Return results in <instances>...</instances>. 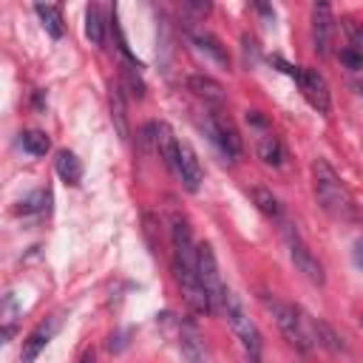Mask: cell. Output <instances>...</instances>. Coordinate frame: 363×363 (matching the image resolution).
Masks as SVG:
<instances>
[{
    "instance_id": "obj_1",
    "label": "cell",
    "mask_w": 363,
    "mask_h": 363,
    "mask_svg": "<svg viewBox=\"0 0 363 363\" xmlns=\"http://www.w3.org/2000/svg\"><path fill=\"white\" fill-rule=\"evenodd\" d=\"M312 187H315V199L318 204L332 216V218H340V221H349L357 216V207H354V199L346 187V182L337 176V170L326 162V159H315L312 162Z\"/></svg>"
},
{
    "instance_id": "obj_2",
    "label": "cell",
    "mask_w": 363,
    "mask_h": 363,
    "mask_svg": "<svg viewBox=\"0 0 363 363\" xmlns=\"http://www.w3.org/2000/svg\"><path fill=\"white\" fill-rule=\"evenodd\" d=\"M221 312H224V318H227L230 329L235 332V337L241 340V346H244L247 357H250L252 363H261V349H264L261 332H258V326L250 320V315H247L244 303L238 301V295H235L233 289H227V292H224V303H221Z\"/></svg>"
},
{
    "instance_id": "obj_3",
    "label": "cell",
    "mask_w": 363,
    "mask_h": 363,
    "mask_svg": "<svg viewBox=\"0 0 363 363\" xmlns=\"http://www.w3.org/2000/svg\"><path fill=\"white\" fill-rule=\"evenodd\" d=\"M261 303L272 312V318H275V323H278L281 335H284V337H286L298 352H309L312 337H309V329H306L303 312H298L292 303L278 301V298H275V295H269V292H264V295H261Z\"/></svg>"
},
{
    "instance_id": "obj_4",
    "label": "cell",
    "mask_w": 363,
    "mask_h": 363,
    "mask_svg": "<svg viewBox=\"0 0 363 363\" xmlns=\"http://www.w3.org/2000/svg\"><path fill=\"white\" fill-rule=\"evenodd\" d=\"M204 130L210 136V142L218 147V153L227 159V162H238L241 159V136L235 130V125L230 122V116H224L221 111H210L207 119H204Z\"/></svg>"
},
{
    "instance_id": "obj_5",
    "label": "cell",
    "mask_w": 363,
    "mask_h": 363,
    "mask_svg": "<svg viewBox=\"0 0 363 363\" xmlns=\"http://www.w3.org/2000/svg\"><path fill=\"white\" fill-rule=\"evenodd\" d=\"M284 241H286V250H289V258H292L295 269H298L306 281H312V284L323 286V284H326L323 264L315 258V252L306 247V241L301 238V233H298L292 224H286V227H284Z\"/></svg>"
},
{
    "instance_id": "obj_6",
    "label": "cell",
    "mask_w": 363,
    "mask_h": 363,
    "mask_svg": "<svg viewBox=\"0 0 363 363\" xmlns=\"http://www.w3.org/2000/svg\"><path fill=\"white\" fill-rule=\"evenodd\" d=\"M196 272H199V281L204 284L210 301H213V309L218 312L221 303H224V292L227 286L221 284V275H218V261H216V252L213 247L204 241V244H196Z\"/></svg>"
},
{
    "instance_id": "obj_7",
    "label": "cell",
    "mask_w": 363,
    "mask_h": 363,
    "mask_svg": "<svg viewBox=\"0 0 363 363\" xmlns=\"http://www.w3.org/2000/svg\"><path fill=\"white\" fill-rule=\"evenodd\" d=\"M298 88H301V94L306 96V102L318 111V113H329L332 111V96H329V85H326V79H323V74L320 71H315V68H301V74H298Z\"/></svg>"
},
{
    "instance_id": "obj_8",
    "label": "cell",
    "mask_w": 363,
    "mask_h": 363,
    "mask_svg": "<svg viewBox=\"0 0 363 363\" xmlns=\"http://www.w3.org/2000/svg\"><path fill=\"white\" fill-rule=\"evenodd\" d=\"M176 176H179V182L184 184V190H187V193H196V190L201 187L204 170H201V164H199L196 150H193L187 142H182V145H179V164H176Z\"/></svg>"
},
{
    "instance_id": "obj_9",
    "label": "cell",
    "mask_w": 363,
    "mask_h": 363,
    "mask_svg": "<svg viewBox=\"0 0 363 363\" xmlns=\"http://www.w3.org/2000/svg\"><path fill=\"white\" fill-rule=\"evenodd\" d=\"M153 142H156V153L159 159L164 162V167L176 176V164H179V139L173 133V128L167 122H156V133H153Z\"/></svg>"
},
{
    "instance_id": "obj_10",
    "label": "cell",
    "mask_w": 363,
    "mask_h": 363,
    "mask_svg": "<svg viewBox=\"0 0 363 363\" xmlns=\"http://www.w3.org/2000/svg\"><path fill=\"white\" fill-rule=\"evenodd\" d=\"M176 343H179V352H182L184 363H207V349H204L201 335L193 323H179Z\"/></svg>"
},
{
    "instance_id": "obj_11",
    "label": "cell",
    "mask_w": 363,
    "mask_h": 363,
    "mask_svg": "<svg viewBox=\"0 0 363 363\" xmlns=\"http://www.w3.org/2000/svg\"><path fill=\"white\" fill-rule=\"evenodd\" d=\"M312 43L318 54L329 51L332 43V9L326 3H315L312 6Z\"/></svg>"
},
{
    "instance_id": "obj_12",
    "label": "cell",
    "mask_w": 363,
    "mask_h": 363,
    "mask_svg": "<svg viewBox=\"0 0 363 363\" xmlns=\"http://www.w3.org/2000/svg\"><path fill=\"white\" fill-rule=\"evenodd\" d=\"M187 91H193L199 99H204L207 105H216V108L224 105V99H227L224 85L218 79L207 77V74H190L187 77Z\"/></svg>"
},
{
    "instance_id": "obj_13",
    "label": "cell",
    "mask_w": 363,
    "mask_h": 363,
    "mask_svg": "<svg viewBox=\"0 0 363 363\" xmlns=\"http://www.w3.org/2000/svg\"><path fill=\"white\" fill-rule=\"evenodd\" d=\"M255 130H258V136H255V150H258L261 162H264V164H272V167H281V164H284V145H281V139L272 133L269 125H267V128H255Z\"/></svg>"
},
{
    "instance_id": "obj_14",
    "label": "cell",
    "mask_w": 363,
    "mask_h": 363,
    "mask_svg": "<svg viewBox=\"0 0 363 363\" xmlns=\"http://www.w3.org/2000/svg\"><path fill=\"white\" fill-rule=\"evenodd\" d=\"M57 332V320H48V323H40L26 340H23V352H20V360L23 363H34L37 360V354L48 346V340H51V335Z\"/></svg>"
},
{
    "instance_id": "obj_15",
    "label": "cell",
    "mask_w": 363,
    "mask_h": 363,
    "mask_svg": "<svg viewBox=\"0 0 363 363\" xmlns=\"http://www.w3.org/2000/svg\"><path fill=\"white\" fill-rule=\"evenodd\" d=\"M303 320H306L309 337H315L318 346H323V349L332 352V354H340V352H343V343H340L337 332H335L326 320H320V318H309V315H303Z\"/></svg>"
},
{
    "instance_id": "obj_16",
    "label": "cell",
    "mask_w": 363,
    "mask_h": 363,
    "mask_svg": "<svg viewBox=\"0 0 363 363\" xmlns=\"http://www.w3.org/2000/svg\"><path fill=\"white\" fill-rule=\"evenodd\" d=\"M190 40H193V45H196L201 54H207L213 62H218L221 68H230V54H227V48H224L210 31H193Z\"/></svg>"
},
{
    "instance_id": "obj_17",
    "label": "cell",
    "mask_w": 363,
    "mask_h": 363,
    "mask_svg": "<svg viewBox=\"0 0 363 363\" xmlns=\"http://www.w3.org/2000/svg\"><path fill=\"white\" fill-rule=\"evenodd\" d=\"M57 176L65 182V184H79V179H82V162L77 159V153H71V150H60L57 153Z\"/></svg>"
},
{
    "instance_id": "obj_18",
    "label": "cell",
    "mask_w": 363,
    "mask_h": 363,
    "mask_svg": "<svg viewBox=\"0 0 363 363\" xmlns=\"http://www.w3.org/2000/svg\"><path fill=\"white\" fill-rule=\"evenodd\" d=\"M34 14L40 17L43 28H45V31H48L54 40H60V37H62V11H60V6L34 3Z\"/></svg>"
},
{
    "instance_id": "obj_19",
    "label": "cell",
    "mask_w": 363,
    "mask_h": 363,
    "mask_svg": "<svg viewBox=\"0 0 363 363\" xmlns=\"http://www.w3.org/2000/svg\"><path fill=\"white\" fill-rule=\"evenodd\" d=\"M85 34L94 45L105 43V20H102V9L99 6H88L85 9Z\"/></svg>"
},
{
    "instance_id": "obj_20",
    "label": "cell",
    "mask_w": 363,
    "mask_h": 363,
    "mask_svg": "<svg viewBox=\"0 0 363 363\" xmlns=\"http://www.w3.org/2000/svg\"><path fill=\"white\" fill-rule=\"evenodd\" d=\"M111 119L116 125V133L125 139L128 136V116H125V96H122V88H111Z\"/></svg>"
},
{
    "instance_id": "obj_21",
    "label": "cell",
    "mask_w": 363,
    "mask_h": 363,
    "mask_svg": "<svg viewBox=\"0 0 363 363\" xmlns=\"http://www.w3.org/2000/svg\"><path fill=\"white\" fill-rule=\"evenodd\" d=\"M252 201H255V207L264 213V216H269V218H281V201L272 196V190H267V187H252Z\"/></svg>"
},
{
    "instance_id": "obj_22",
    "label": "cell",
    "mask_w": 363,
    "mask_h": 363,
    "mask_svg": "<svg viewBox=\"0 0 363 363\" xmlns=\"http://www.w3.org/2000/svg\"><path fill=\"white\" fill-rule=\"evenodd\" d=\"M20 142H23V150L31 153V156H45L48 147H51V139H48L45 130H26L20 136Z\"/></svg>"
},
{
    "instance_id": "obj_23",
    "label": "cell",
    "mask_w": 363,
    "mask_h": 363,
    "mask_svg": "<svg viewBox=\"0 0 363 363\" xmlns=\"http://www.w3.org/2000/svg\"><path fill=\"white\" fill-rule=\"evenodd\" d=\"M48 201V193H43V190H37V193H31V196H26L23 201H20V213H37V210H43V204Z\"/></svg>"
},
{
    "instance_id": "obj_24",
    "label": "cell",
    "mask_w": 363,
    "mask_h": 363,
    "mask_svg": "<svg viewBox=\"0 0 363 363\" xmlns=\"http://www.w3.org/2000/svg\"><path fill=\"white\" fill-rule=\"evenodd\" d=\"M241 51H244V62L255 65V60H258V40L252 34H244L241 37Z\"/></svg>"
},
{
    "instance_id": "obj_25",
    "label": "cell",
    "mask_w": 363,
    "mask_h": 363,
    "mask_svg": "<svg viewBox=\"0 0 363 363\" xmlns=\"http://www.w3.org/2000/svg\"><path fill=\"white\" fill-rule=\"evenodd\" d=\"M337 57H340V62H343L346 68H352V71L363 68V54H360L357 48H352V45H349V48H340V54H337Z\"/></svg>"
},
{
    "instance_id": "obj_26",
    "label": "cell",
    "mask_w": 363,
    "mask_h": 363,
    "mask_svg": "<svg viewBox=\"0 0 363 363\" xmlns=\"http://www.w3.org/2000/svg\"><path fill=\"white\" fill-rule=\"evenodd\" d=\"M343 26H346V34H349V40H352V48H357V51L363 54V26H357L354 20H346Z\"/></svg>"
},
{
    "instance_id": "obj_27",
    "label": "cell",
    "mask_w": 363,
    "mask_h": 363,
    "mask_svg": "<svg viewBox=\"0 0 363 363\" xmlns=\"http://www.w3.org/2000/svg\"><path fill=\"white\" fill-rule=\"evenodd\" d=\"M184 6H187V9H193V11H199V14H204V11H210V3H190V0H187Z\"/></svg>"
},
{
    "instance_id": "obj_28",
    "label": "cell",
    "mask_w": 363,
    "mask_h": 363,
    "mask_svg": "<svg viewBox=\"0 0 363 363\" xmlns=\"http://www.w3.org/2000/svg\"><path fill=\"white\" fill-rule=\"evenodd\" d=\"M354 255H357V264L363 267V238L357 241V247H354Z\"/></svg>"
},
{
    "instance_id": "obj_29",
    "label": "cell",
    "mask_w": 363,
    "mask_h": 363,
    "mask_svg": "<svg viewBox=\"0 0 363 363\" xmlns=\"http://www.w3.org/2000/svg\"><path fill=\"white\" fill-rule=\"evenodd\" d=\"M79 363H94V352H91V349H88V352H85V354H82V357H79Z\"/></svg>"
},
{
    "instance_id": "obj_30",
    "label": "cell",
    "mask_w": 363,
    "mask_h": 363,
    "mask_svg": "<svg viewBox=\"0 0 363 363\" xmlns=\"http://www.w3.org/2000/svg\"><path fill=\"white\" fill-rule=\"evenodd\" d=\"M354 91H357V94L363 96V79H360V82H354Z\"/></svg>"
},
{
    "instance_id": "obj_31",
    "label": "cell",
    "mask_w": 363,
    "mask_h": 363,
    "mask_svg": "<svg viewBox=\"0 0 363 363\" xmlns=\"http://www.w3.org/2000/svg\"><path fill=\"white\" fill-rule=\"evenodd\" d=\"M360 320H363V318H360Z\"/></svg>"
}]
</instances>
